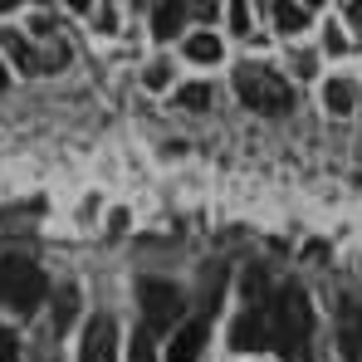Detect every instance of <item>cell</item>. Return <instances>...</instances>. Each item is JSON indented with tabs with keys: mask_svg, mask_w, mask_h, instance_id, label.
Masks as SVG:
<instances>
[{
	"mask_svg": "<svg viewBox=\"0 0 362 362\" xmlns=\"http://www.w3.org/2000/svg\"><path fill=\"white\" fill-rule=\"evenodd\" d=\"M308 338H313V303L299 284H284L269 294V348L284 362L308 358Z\"/></svg>",
	"mask_w": 362,
	"mask_h": 362,
	"instance_id": "obj_1",
	"label": "cell"
},
{
	"mask_svg": "<svg viewBox=\"0 0 362 362\" xmlns=\"http://www.w3.org/2000/svg\"><path fill=\"white\" fill-rule=\"evenodd\" d=\"M235 93H240L245 108H255V113H264V118L294 108L289 78H279V74L264 69V64H240V69H235Z\"/></svg>",
	"mask_w": 362,
	"mask_h": 362,
	"instance_id": "obj_2",
	"label": "cell"
},
{
	"mask_svg": "<svg viewBox=\"0 0 362 362\" xmlns=\"http://www.w3.org/2000/svg\"><path fill=\"white\" fill-rule=\"evenodd\" d=\"M45 274H40V264H30V259H20V255H10V259H0V303L5 308H15L20 318L25 313H35L40 303H45Z\"/></svg>",
	"mask_w": 362,
	"mask_h": 362,
	"instance_id": "obj_3",
	"label": "cell"
},
{
	"mask_svg": "<svg viewBox=\"0 0 362 362\" xmlns=\"http://www.w3.org/2000/svg\"><path fill=\"white\" fill-rule=\"evenodd\" d=\"M137 303H142V318H147L152 333L172 328L181 313H186L181 289H177V284H167V279H142V284H137Z\"/></svg>",
	"mask_w": 362,
	"mask_h": 362,
	"instance_id": "obj_4",
	"label": "cell"
},
{
	"mask_svg": "<svg viewBox=\"0 0 362 362\" xmlns=\"http://www.w3.org/2000/svg\"><path fill=\"white\" fill-rule=\"evenodd\" d=\"M118 358V328H113V318H93L88 328H83V348H78V362H113Z\"/></svg>",
	"mask_w": 362,
	"mask_h": 362,
	"instance_id": "obj_5",
	"label": "cell"
},
{
	"mask_svg": "<svg viewBox=\"0 0 362 362\" xmlns=\"http://www.w3.org/2000/svg\"><path fill=\"white\" fill-rule=\"evenodd\" d=\"M206 338H211V318H191V323H181L177 333H172V353H167V362H196V358H201V348H206Z\"/></svg>",
	"mask_w": 362,
	"mask_h": 362,
	"instance_id": "obj_6",
	"label": "cell"
},
{
	"mask_svg": "<svg viewBox=\"0 0 362 362\" xmlns=\"http://www.w3.org/2000/svg\"><path fill=\"white\" fill-rule=\"evenodd\" d=\"M186 15H191V10H186L181 0H162V5L152 10V35H157V40H177Z\"/></svg>",
	"mask_w": 362,
	"mask_h": 362,
	"instance_id": "obj_7",
	"label": "cell"
},
{
	"mask_svg": "<svg viewBox=\"0 0 362 362\" xmlns=\"http://www.w3.org/2000/svg\"><path fill=\"white\" fill-rule=\"evenodd\" d=\"M0 49H5V54H10V59L20 64V69H25V74H45V69H40V54H35V49H30V40H20V35H15V30H0Z\"/></svg>",
	"mask_w": 362,
	"mask_h": 362,
	"instance_id": "obj_8",
	"label": "cell"
},
{
	"mask_svg": "<svg viewBox=\"0 0 362 362\" xmlns=\"http://www.w3.org/2000/svg\"><path fill=\"white\" fill-rule=\"evenodd\" d=\"M274 25L284 35H299L303 25H308V5H299V0H274Z\"/></svg>",
	"mask_w": 362,
	"mask_h": 362,
	"instance_id": "obj_9",
	"label": "cell"
},
{
	"mask_svg": "<svg viewBox=\"0 0 362 362\" xmlns=\"http://www.w3.org/2000/svg\"><path fill=\"white\" fill-rule=\"evenodd\" d=\"M323 103H328L333 113H353V103H358V88H353L348 78H328V88H323Z\"/></svg>",
	"mask_w": 362,
	"mask_h": 362,
	"instance_id": "obj_10",
	"label": "cell"
},
{
	"mask_svg": "<svg viewBox=\"0 0 362 362\" xmlns=\"http://www.w3.org/2000/svg\"><path fill=\"white\" fill-rule=\"evenodd\" d=\"M343 353H348L353 362H362V313L358 308L343 313Z\"/></svg>",
	"mask_w": 362,
	"mask_h": 362,
	"instance_id": "obj_11",
	"label": "cell"
},
{
	"mask_svg": "<svg viewBox=\"0 0 362 362\" xmlns=\"http://www.w3.org/2000/svg\"><path fill=\"white\" fill-rule=\"evenodd\" d=\"M186 54H191L196 64H216L226 49H221V40H216V35H191V40H186Z\"/></svg>",
	"mask_w": 362,
	"mask_h": 362,
	"instance_id": "obj_12",
	"label": "cell"
},
{
	"mask_svg": "<svg viewBox=\"0 0 362 362\" xmlns=\"http://www.w3.org/2000/svg\"><path fill=\"white\" fill-rule=\"evenodd\" d=\"M181 108H191V113H201V108H211V83H186L177 93Z\"/></svg>",
	"mask_w": 362,
	"mask_h": 362,
	"instance_id": "obj_13",
	"label": "cell"
},
{
	"mask_svg": "<svg viewBox=\"0 0 362 362\" xmlns=\"http://www.w3.org/2000/svg\"><path fill=\"white\" fill-rule=\"evenodd\" d=\"M74 308H78V294L74 289H59V299H54V333H64L74 323Z\"/></svg>",
	"mask_w": 362,
	"mask_h": 362,
	"instance_id": "obj_14",
	"label": "cell"
},
{
	"mask_svg": "<svg viewBox=\"0 0 362 362\" xmlns=\"http://www.w3.org/2000/svg\"><path fill=\"white\" fill-rule=\"evenodd\" d=\"M127 362H157V358H152V328L132 338V353H127Z\"/></svg>",
	"mask_w": 362,
	"mask_h": 362,
	"instance_id": "obj_15",
	"label": "cell"
},
{
	"mask_svg": "<svg viewBox=\"0 0 362 362\" xmlns=\"http://www.w3.org/2000/svg\"><path fill=\"white\" fill-rule=\"evenodd\" d=\"M230 30L250 35V0H230Z\"/></svg>",
	"mask_w": 362,
	"mask_h": 362,
	"instance_id": "obj_16",
	"label": "cell"
},
{
	"mask_svg": "<svg viewBox=\"0 0 362 362\" xmlns=\"http://www.w3.org/2000/svg\"><path fill=\"white\" fill-rule=\"evenodd\" d=\"M0 362H20V338L10 328H0Z\"/></svg>",
	"mask_w": 362,
	"mask_h": 362,
	"instance_id": "obj_17",
	"label": "cell"
},
{
	"mask_svg": "<svg viewBox=\"0 0 362 362\" xmlns=\"http://www.w3.org/2000/svg\"><path fill=\"white\" fill-rule=\"evenodd\" d=\"M167 78H172L167 64H152V69H147V88H167Z\"/></svg>",
	"mask_w": 362,
	"mask_h": 362,
	"instance_id": "obj_18",
	"label": "cell"
},
{
	"mask_svg": "<svg viewBox=\"0 0 362 362\" xmlns=\"http://www.w3.org/2000/svg\"><path fill=\"white\" fill-rule=\"evenodd\" d=\"M216 5H221V0H191L186 10H191V15H201V20H211V15H216Z\"/></svg>",
	"mask_w": 362,
	"mask_h": 362,
	"instance_id": "obj_19",
	"label": "cell"
},
{
	"mask_svg": "<svg viewBox=\"0 0 362 362\" xmlns=\"http://www.w3.org/2000/svg\"><path fill=\"white\" fill-rule=\"evenodd\" d=\"M328 49H333V54H343V49H348V40H343L338 30H328Z\"/></svg>",
	"mask_w": 362,
	"mask_h": 362,
	"instance_id": "obj_20",
	"label": "cell"
},
{
	"mask_svg": "<svg viewBox=\"0 0 362 362\" xmlns=\"http://www.w3.org/2000/svg\"><path fill=\"white\" fill-rule=\"evenodd\" d=\"M348 20H353V25H362V0H348Z\"/></svg>",
	"mask_w": 362,
	"mask_h": 362,
	"instance_id": "obj_21",
	"label": "cell"
},
{
	"mask_svg": "<svg viewBox=\"0 0 362 362\" xmlns=\"http://www.w3.org/2000/svg\"><path fill=\"white\" fill-rule=\"evenodd\" d=\"M69 5H74V10H88V5H93V0H69Z\"/></svg>",
	"mask_w": 362,
	"mask_h": 362,
	"instance_id": "obj_22",
	"label": "cell"
},
{
	"mask_svg": "<svg viewBox=\"0 0 362 362\" xmlns=\"http://www.w3.org/2000/svg\"><path fill=\"white\" fill-rule=\"evenodd\" d=\"M10 10H15V0H0V15H10Z\"/></svg>",
	"mask_w": 362,
	"mask_h": 362,
	"instance_id": "obj_23",
	"label": "cell"
},
{
	"mask_svg": "<svg viewBox=\"0 0 362 362\" xmlns=\"http://www.w3.org/2000/svg\"><path fill=\"white\" fill-rule=\"evenodd\" d=\"M5 83H10V74H5V69H0V93H5Z\"/></svg>",
	"mask_w": 362,
	"mask_h": 362,
	"instance_id": "obj_24",
	"label": "cell"
},
{
	"mask_svg": "<svg viewBox=\"0 0 362 362\" xmlns=\"http://www.w3.org/2000/svg\"><path fill=\"white\" fill-rule=\"evenodd\" d=\"M299 5H308V10H313V5H323V0H299Z\"/></svg>",
	"mask_w": 362,
	"mask_h": 362,
	"instance_id": "obj_25",
	"label": "cell"
}]
</instances>
